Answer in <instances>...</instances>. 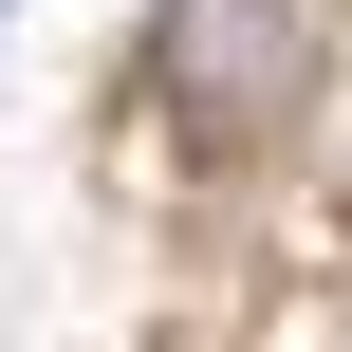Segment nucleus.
Returning <instances> with one entry per match:
<instances>
[{
  "label": "nucleus",
  "instance_id": "1",
  "mask_svg": "<svg viewBox=\"0 0 352 352\" xmlns=\"http://www.w3.org/2000/svg\"><path fill=\"white\" fill-rule=\"evenodd\" d=\"M148 74H167V130L260 148V130H297V93H316V37H297V0H167Z\"/></svg>",
  "mask_w": 352,
  "mask_h": 352
}]
</instances>
